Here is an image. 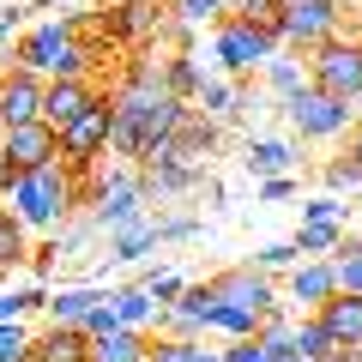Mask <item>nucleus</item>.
<instances>
[{
    "instance_id": "nucleus-1",
    "label": "nucleus",
    "mask_w": 362,
    "mask_h": 362,
    "mask_svg": "<svg viewBox=\"0 0 362 362\" xmlns=\"http://www.w3.org/2000/svg\"><path fill=\"white\" fill-rule=\"evenodd\" d=\"M0 206L13 211L25 230H61L66 218H78V181L66 163H49V169H30V175H18L6 194H0Z\"/></svg>"
},
{
    "instance_id": "nucleus-2",
    "label": "nucleus",
    "mask_w": 362,
    "mask_h": 362,
    "mask_svg": "<svg viewBox=\"0 0 362 362\" xmlns=\"http://www.w3.org/2000/svg\"><path fill=\"white\" fill-rule=\"evenodd\" d=\"M6 61L25 66V73H37L42 85H49V78H90V61H85V49H78V37H73V18L25 25Z\"/></svg>"
},
{
    "instance_id": "nucleus-3",
    "label": "nucleus",
    "mask_w": 362,
    "mask_h": 362,
    "mask_svg": "<svg viewBox=\"0 0 362 362\" xmlns=\"http://www.w3.org/2000/svg\"><path fill=\"white\" fill-rule=\"evenodd\" d=\"M308 61V85L326 90V97H338V103L356 109L362 103V37L356 30H338L332 42H320L314 54H302Z\"/></svg>"
},
{
    "instance_id": "nucleus-4",
    "label": "nucleus",
    "mask_w": 362,
    "mask_h": 362,
    "mask_svg": "<svg viewBox=\"0 0 362 362\" xmlns=\"http://www.w3.org/2000/svg\"><path fill=\"white\" fill-rule=\"evenodd\" d=\"M109 133H115V103H109V90H97V103H90L73 127H61V163L73 169V181H85V175L103 169Z\"/></svg>"
},
{
    "instance_id": "nucleus-5",
    "label": "nucleus",
    "mask_w": 362,
    "mask_h": 362,
    "mask_svg": "<svg viewBox=\"0 0 362 362\" xmlns=\"http://www.w3.org/2000/svg\"><path fill=\"white\" fill-rule=\"evenodd\" d=\"M211 54H218V73L242 85V78H254L259 66L278 54V37L242 25V18H218V25H211Z\"/></svg>"
},
{
    "instance_id": "nucleus-6",
    "label": "nucleus",
    "mask_w": 362,
    "mask_h": 362,
    "mask_svg": "<svg viewBox=\"0 0 362 362\" xmlns=\"http://www.w3.org/2000/svg\"><path fill=\"white\" fill-rule=\"evenodd\" d=\"M338 30H344V6L338 0H284L278 6V49H290V54H314Z\"/></svg>"
},
{
    "instance_id": "nucleus-7",
    "label": "nucleus",
    "mask_w": 362,
    "mask_h": 362,
    "mask_svg": "<svg viewBox=\"0 0 362 362\" xmlns=\"http://www.w3.org/2000/svg\"><path fill=\"white\" fill-rule=\"evenodd\" d=\"M278 109H284V121L302 133V139H344V133L362 121L350 103H338V97H326V90H314V85L296 90V97L278 103Z\"/></svg>"
},
{
    "instance_id": "nucleus-8",
    "label": "nucleus",
    "mask_w": 362,
    "mask_h": 362,
    "mask_svg": "<svg viewBox=\"0 0 362 362\" xmlns=\"http://www.w3.org/2000/svg\"><path fill=\"white\" fill-rule=\"evenodd\" d=\"M97 230H121V223H139L145 218V194H139V175H133L127 163H115V169H103V181H97V199H90V211H85Z\"/></svg>"
},
{
    "instance_id": "nucleus-9",
    "label": "nucleus",
    "mask_w": 362,
    "mask_h": 362,
    "mask_svg": "<svg viewBox=\"0 0 362 362\" xmlns=\"http://www.w3.org/2000/svg\"><path fill=\"white\" fill-rule=\"evenodd\" d=\"M211 290H218L223 308H242L254 320H272V314H284V296L272 278H259L254 266H230V272H211Z\"/></svg>"
},
{
    "instance_id": "nucleus-10",
    "label": "nucleus",
    "mask_w": 362,
    "mask_h": 362,
    "mask_svg": "<svg viewBox=\"0 0 362 362\" xmlns=\"http://www.w3.org/2000/svg\"><path fill=\"white\" fill-rule=\"evenodd\" d=\"M25 121H42V78L13 61H0V133L25 127Z\"/></svg>"
},
{
    "instance_id": "nucleus-11",
    "label": "nucleus",
    "mask_w": 362,
    "mask_h": 362,
    "mask_svg": "<svg viewBox=\"0 0 362 362\" xmlns=\"http://www.w3.org/2000/svg\"><path fill=\"white\" fill-rule=\"evenodd\" d=\"M284 308L290 314H314L326 296H338V278H332V259H296L290 266V278H284Z\"/></svg>"
},
{
    "instance_id": "nucleus-12",
    "label": "nucleus",
    "mask_w": 362,
    "mask_h": 362,
    "mask_svg": "<svg viewBox=\"0 0 362 362\" xmlns=\"http://www.w3.org/2000/svg\"><path fill=\"white\" fill-rule=\"evenodd\" d=\"M97 90H103L97 78H49V85H42V121H49L54 133L73 127V121L97 103Z\"/></svg>"
},
{
    "instance_id": "nucleus-13",
    "label": "nucleus",
    "mask_w": 362,
    "mask_h": 362,
    "mask_svg": "<svg viewBox=\"0 0 362 362\" xmlns=\"http://www.w3.org/2000/svg\"><path fill=\"white\" fill-rule=\"evenodd\" d=\"M296 163H302V145H290V139H266V133H254V139L242 145V169H247L254 181L296 175Z\"/></svg>"
},
{
    "instance_id": "nucleus-14",
    "label": "nucleus",
    "mask_w": 362,
    "mask_h": 362,
    "mask_svg": "<svg viewBox=\"0 0 362 362\" xmlns=\"http://www.w3.org/2000/svg\"><path fill=\"white\" fill-rule=\"evenodd\" d=\"M145 254H157V218L121 223V230L103 235V272H109V266H139Z\"/></svg>"
},
{
    "instance_id": "nucleus-15",
    "label": "nucleus",
    "mask_w": 362,
    "mask_h": 362,
    "mask_svg": "<svg viewBox=\"0 0 362 362\" xmlns=\"http://www.w3.org/2000/svg\"><path fill=\"white\" fill-rule=\"evenodd\" d=\"M259 90H266L272 103H290L296 90H308V61L290 54V49H278L266 66H259Z\"/></svg>"
},
{
    "instance_id": "nucleus-16",
    "label": "nucleus",
    "mask_w": 362,
    "mask_h": 362,
    "mask_svg": "<svg viewBox=\"0 0 362 362\" xmlns=\"http://www.w3.org/2000/svg\"><path fill=\"white\" fill-rule=\"evenodd\" d=\"M30 362H90V338L78 326H42L30 332Z\"/></svg>"
},
{
    "instance_id": "nucleus-17",
    "label": "nucleus",
    "mask_w": 362,
    "mask_h": 362,
    "mask_svg": "<svg viewBox=\"0 0 362 362\" xmlns=\"http://www.w3.org/2000/svg\"><path fill=\"white\" fill-rule=\"evenodd\" d=\"M314 320L326 326L332 344H356L362 350V296H344V290H338V296H326L320 308H314Z\"/></svg>"
},
{
    "instance_id": "nucleus-18",
    "label": "nucleus",
    "mask_w": 362,
    "mask_h": 362,
    "mask_svg": "<svg viewBox=\"0 0 362 362\" xmlns=\"http://www.w3.org/2000/svg\"><path fill=\"white\" fill-rule=\"evenodd\" d=\"M103 296H109V290H97V284H61V290H49L42 314H49V326H78Z\"/></svg>"
},
{
    "instance_id": "nucleus-19",
    "label": "nucleus",
    "mask_w": 362,
    "mask_h": 362,
    "mask_svg": "<svg viewBox=\"0 0 362 362\" xmlns=\"http://www.w3.org/2000/svg\"><path fill=\"white\" fill-rule=\"evenodd\" d=\"M109 308H115V326H133V332H151V320H157V302H151L145 284L109 290Z\"/></svg>"
},
{
    "instance_id": "nucleus-20",
    "label": "nucleus",
    "mask_w": 362,
    "mask_h": 362,
    "mask_svg": "<svg viewBox=\"0 0 362 362\" xmlns=\"http://www.w3.org/2000/svg\"><path fill=\"white\" fill-rule=\"evenodd\" d=\"M145 350H151V332H133V326L90 338V362H145Z\"/></svg>"
},
{
    "instance_id": "nucleus-21",
    "label": "nucleus",
    "mask_w": 362,
    "mask_h": 362,
    "mask_svg": "<svg viewBox=\"0 0 362 362\" xmlns=\"http://www.w3.org/2000/svg\"><path fill=\"white\" fill-rule=\"evenodd\" d=\"M18 266H30V230L0 206V278H13Z\"/></svg>"
},
{
    "instance_id": "nucleus-22",
    "label": "nucleus",
    "mask_w": 362,
    "mask_h": 362,
    "mask_svg": "<svg viewBox=\"0 0 362 362\" xmlns=\"http://www.w3.org/2000/svg\"><path fill=\"white\" fill-rule=\"evenodd\" d=\"M194 109L206 121H218V127H235V78H206L194 97Z\"/></svg>"
},
{
    "instance_id": "nucleus-23",
    "label": "nucleus",
    "mask_w": 362,
    "mask_h": 362,
    "mask_svg": "<svg viewBox=\"0 0 362 362\" xmlns=\"http://www.w3.org/2000/svg\"><path fill=\"white\" fill-rule=\"evenodd\" d=\"M338 242H344V230H338V223H302V230L290 235V247H296L302 259H332Z\"/></svg>"
},
{
    "instance_id": "nucleus-24",
    "label": "nucleus",
    "mask_w": 362,
    "mask_h": 362,
    "mask_svg": "<svg viewBox=\"0 0 362 362\" xmlns=\"http://www.w3.org/2000/svg\"><path fill=\"white\" fill-rule=\"evenodd\" d=\"M332 278H338L344 296H362V235L344 230V242H338V254H332Z\"/></svg>"
},
{
    "instance_id": "nucleus-25",
    "label": "nucleus",
    "mask_w": 362,
    "mask_h": 362,
    "mask_svg": "<svg viewBox=\"0 0 362 362\" xmlns=\"http://www.w3.org/2000/svg\"><path fill=\"white\" fill-rule=\"evenodd\" d=\"M211 308H218V290H211V278L199 284V278H187V290H181V302H175V314L181 320H194L199 332L211 326Z\"/></svg>"
},
{
    "instance_id": "nucleus-26",
    "label": "nucleus",
    "mask_w": 362,
    "mask_h": 362,
    "mask_svg": "<svg viewBox=\"0 0 362 362\" xmlns=\"http://www.w3.org/2000/svg\"><path fill=\"white\" fill-rule=\"evenodd\" d=\"M223 18V0H169V25L181 30H206Z\"/></svg>"
},
{
    "instance_id": "nucleus-27",
    "label": "nucleus",
    "mask_w": 362,
    "mask_h": 362,
    "mask_svg": "<svg viewBox=\"0 0 362 362\" xmlns=\"http://www.w3.org/2000/svg\"><path fill=\"white\" fill-rule=\"evenodd\" d=\"M278 6H284V0H223V18H242V25L278 37Z\"/></svg>"
},
{
    "instance_id": "nucleus-28",
    "label": "nucleus",
    "mask_w": 362,
    "mask_h": 362,
    "mask_svg": "<svg viewBox=\"0 0 362 362\" xmlns=\"http://www.w3.org/2000/svg\"><path fill=\"white\" fill-rule=\"evenodd\" d=\"M320 181H326V194H338V199H344V194H362V169H356V157H344V151L320 163Z\"/></svg>"
},
{
    "instance_id": "nucleus-29",
    "label": "nucleus",
    "mask_w": 362,
    "mask_h": 362,
    "mask_svg": "<svg viewBox=\"0 0 362 362\" xmlns=\"http://www.w3.org/2000/svg\"><path fill=\"white\" fill-rule=\"evenodd\" d=\"M326 350H332L326 326L314 320V314H296V356H302V362H326Z\"/></svg>"
},
{
    "instance_id": "nucleus-30",
    "label": "nucleus",
    "mask_w": 362,
    "mask_h": 362,
    "mask_svg": "<svg viewBox=\"0 0 362 362\" xmlns=\"http://www.w3.org/2000/svg\"><path fill=\"white\" fill-rule=\"evenodd\" d=\"M302 223H338L344 230L350 223V206L338 194H314V199H302Z\"/></svg>"
},
{
    "instance_id": "nucleus-31",
    "label": "nucleus",
    "mask_w": 362,
    "mask_h": 362,
    "mask_svg": "<svg viewBox=\"0 0 362 362\" xmlns=\"http://www.w3.org/2000/svg\"><path fill=\"white\" fill-rule=\"evenodd\" d=\"M139 284L151 290V302H157V314H163V308H175V302H181V290H187V278H181V272H145Z\"/></svg>"
},
{
    "instance_id": "nucleus-32",
    "label": "nucleus",
    "mask_w": 362,
    "mask_h": 362,
    "mask_svg": "<svg viewBox=\"0 0 362 362\" xmlns=\"http://www.w3.org/2000/svg\"><path fill=\"white\" fill-rule=\"evenodd\" d=\"M199 230H206V223H199V211H181V218H157V247H181V242H194Z\"/></svg>"
},
{
    "instance_id": "nucleus-33",
    "label": "nucleus",
    "mask_w": 362,
    "mask_h": 362,
    "mask_svg": "<svg viewBox=\"0 0 362 362\" xmlns=\"http://www.w3.org/2000/svg\"><path fill=\"white\" fill-rule=\"evenodd\" d=\"M296 247H290V242H266V247H259V254L254 259H247V266H254L259 272V278H278V272H290V266H296Z\"/></svg>"
},
{
    "instance_id": "nucleus-34",
    "label": "nucleus",
    "mask_w": 362,
    "mask_h": 362,
    "mask_svg": "<svg viewBox=\"0 0 362 362\" xmlns=\"http://www.w3.org/2000/svg\"><path fill=\"white\" fill-rule=\"evenodd\" d=\"M0 362H30V332H25V320L0 326Z\"/></svg>"
},
{
    "instance_id": "nucleus-35",
    "label": "nucleus",
    "mask_w": 362,
    "mask_h": 362,
    "mask_svg": "<svg viewBox=\"0 0 362 362\" xmlns=\"http://www.w3.org/2000/svg\"><path fill=\"white\" fill-rule=\"evenodd\" d=\"M25 13H30V6H0V61H6V54H13L18 30H25Z\"/></svg>"
},
{
    "instance_id": "nucleus-36",
    "label": "nucleus",
    "mask_w": 362,
    "mask_h": 362,
    "mask_svg": "<svg viewBox=\"0 0 362 362\" xmlns=\"http://www.w3.org/2000/svg\"><path fill=\"white\" fill-rule=\"evenodd\" d=\"M296 194V175H272V181H254V199L259 206H278V199Z\"/></svg>"
},
{
    "instance_id": "nucleus-37",
    "label": "nucleus",
    "mask_w": 362,
    "mask_h": 362,
    "mask_svg": "<svg viewBox=\"0 0 362 362\" xmlns=\"http://www.w3.org/2000/svg\"><path fill=\"white\" fill-rule=\"evenodd\" d=\"M78 332H85V338H103V332H115V308H109V296L97 302V308H90L85 320H78Z\"/></svg>"
},
{
    "instance_id": "nucleus-38",
    "label": "nucleus",
    "mask_w": 362,
    "mask_h": 362,
    "mask_svg": "<svg viewBox=\"0 0 362 362\" xmlns=\"http://www.w3.org/2000/svg\"><path fill=\"white\" fill-rule=\"evenodd\" d=\"M218 356H223V362H272L266 350H259V338H230V344H223Z\"/></svg>"
},
{
    "instance_id": "nucleus-39",
    "label": "nucleus",
    "mask_w": 362,
    "mask_h": 362,
    "mask_svg": "<svg viewBox=\"0 0 362 362\" xmlns=\"http://www.w3.org/2000/svg\"><path fill=\"white\" fill-rule=\"evenodd\" d=\"M326 362H362V350L356 344H332V350H326Z\"/></svg>"
},
{
    "instance_id": "nucleus-40",
    "label": "nucleus",
    "mask_w": 362,
    "mask_h": 362,
    "mask_svg": "<svg viewBox=\"0 0 362 362\" xmlns=\"http://www.w3.org/2000/svg\"><path fill=\"white\" fill-rule=\"evenodd\" d=\"M344 157H356V169H362V121L350 127V145H344Z\"/></svg>"
},
{
    "instance_id": "nucleus-41",
    "label": "nucleus",
    "mask_w": 362,
    "mask_h": 362,
    "mask_svg": "<svg viewBox=\"0 0 362 362\" xmlns=\"http://www.w3.org/2000/svg\"><path fill=\"white\" fill-rule=\"evenodd\" d=\"M338 6H344V13H350V0H338Z\"/></svg>"
},
{
    "instance_id": "nucleus-42",
    "label": "nucleus",
    "mask_w": 362,
    "mask_h": 362,
    "mask_svg": "<svg viewBox=\"0 0 362 362\" xmlns=\"http://www.w3.org/2000/svg\"><path fill=\"white\" fill-rule=\"evenodd\" d=\"M290 362H302V356H290Z\"/></svg>"
}]
</instances>
